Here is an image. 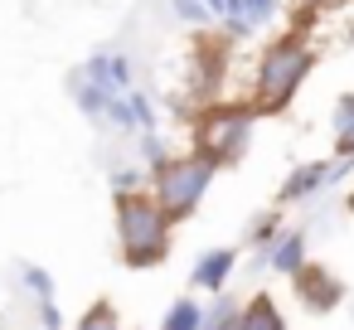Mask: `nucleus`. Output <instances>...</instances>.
I'll return each instance as SVG.
<instances>
[{"label":"nucleus","instance_id":"obj_1","mask_svg":"<svg viewBox=\"0 0 354 330\" xmlns=\"http://www.w3.org/2000/svg\"><path fill=\"white\" fill-rule=\"evenodd\" d=\"M310 68H315V49H310L306 30H291V35L272 39L257 59V73H252V107L257 112H281L301 93Z\"/></svg>","mask_w":354,"mask_h":330},{"label":"nucleus","instance_id":"obj_2","mask_svg":"<svg viewBox=\"0 0 354 330\" xmlns=\"http://www.w3.org/2000/svg\"><path fill=\"white\" fill-rule=\"evenodd\" d=\"M170 219L156 204L151 190H131L117 194V243H122V262L127 267H156L170 253Z\"/></svg>","mask_w":354,"mask_h":330},{"label":"nucleus","instance_id":"obj_3","mask_svg":"<svg viewBox=\"0 0 354 330\" xmlns=\"http://www.w3.org/2000/svg\"><path fill=\"white\" fill-rule=\"evenodd\" d=\"M257 107L252 102H209L199 117H194V146L204 161H214L218 170L223 165H238L252 146V127H257Z\"/></svg>","mask_w":354,"mask_h":330},{"label":"nucleus","instance_id":"obj_4","mask_svg":"<svg viewBox=\"0 0 354 330\" xmlns=\"http://www.w3.org/2000/svg\"><path fill=\"white\" fill-rule=\"evenodd\" d=\"M214 175H218L214 161H204L199 151H185V156H170L165 165L151 170V194H156V204L165 209L170 223H185V219L204 204Z\"/></svg>","mask_w":354,"mask_h":330},{"label":"nucleus","instance_id":"obj_5","mask_svg":"<svg viewBox=\"0 0 354 330\" xmlns=\"http://www.w3.org/2000/svg\"><path fill=\"white\" fill-rule=\"evenodd\" d=\"M354 170V161H310V165H296L286 180H281V199L286 204H296V199H306V194H315V190H330L339 175H349Z\"/></svg>","mask_w":354,"mask_h":330},{"label":"nucleus","instance_id":"obj_6","mask_svg":"<svg viewBox=\"0 0 354 330\" xmlns=\"http://www.w3.org/2000/svg\"><path fill=\"white\" fill-rule=\"evenodd\" d=\"M83 73H88L93 83H102L107 93H127V88H136V68H131V59H127L122 49H97V54L83 64Z\"/></svg>","mask_w":354,"mask_h":330},{"label":"nucleus","instance_id":"obj_7","mask_svg":"<svg viewBox=\"0 0 354 330\" xmlns=\"http://www.w3.org/2000/svg\"><path fill=\"white\" fill-rule=\"evenodd\" d=\"M291 277H296V296H301L310 311H335L339 296H344V286H339L325 267H301V272H291Z\"/></svg>","mask_w":354,"mask_h":330},{"label":"nucleus","instance_id":"obj_8","mask_svg":"<svg viewBox=\"0 0 354 330\" xmlns=\"http://www.w3.org/2000/svg\"><path fill=\"white\" fill-rule=\"evenodd\" d=\"M233 267H238V253H233V248H214V253H204V257L194 262L189 282L204 286V291H223L228 277H233Z\"/></svg>","mask_w":354,"mask_h":330},{"label":"nucleus","instance_id":"obj_9","mask_svg":"<svg viewBox=\"0 0 354 330\" xmlns=\"http://www.w3.org/2000/svg\"><path fill=\"white\" fill-rule=\"evenodd\" d=\"M277 10H281V0H238L233 15H228V30H233V35H252V30L272 25Z\"/></svg>","mask_w":354,"mask_h":330},{"label":"nucleus","instance_id":"obj_10","mask_svg":"<svg viewBox=\"0 0 354 330\" xmlns=\"http://www.w3.org/2000/svg\"><path fill=\"white\" fill-rule=\"evenodd\" d=\"M68 93H73V102H78V112H83V117H93V122H102V117H107V102H112V93H107L102 83H93L83 68L68 78Z\"/></svg>","mask_w":354,"mask_h":330},{"label":"nucleus","instance_id":"obj_11","mask_svg":"<svg viewBox=\"0 0 354 330\" xmlns=\"http://www.w3.org/2000/svg\"><path fill=\"white\" fill-rule=\"evenodd\" d=\"M233 330H286V320H281V311H277L267 296H252L248 311L233 315Z\"/></svg>","mask_w":354,"mask_h":330},{"label":"nucleus","instance_id":"obj_12","mask_svg":"<svg viewBox=\"0 0 354 330\" xmlns=\"http://www.w3.org/2000/svg\"><path fill=\"white\" fill-rule=\"evenodd\" d=\"M267 262H272L277 272H301V267H306V238H301V233H277Z\"/></svg>","mask_w":354,"mask_h":330},{"label":"nucleus","instance_id":"obj_13","mask_svg":"<svg viewBox=\"0 0 354 330\" xmlns=\"http://www.w3.org/2000/svg\"><path fill=\"white\" fill-rule=\"evenodd\" d=\"M335 156L339 161H354V93H344L335 102Z\"/></svg>","mask_w":354,"mask_h":330},{"label":"nucleus","instance_id":"obj_14","mask_svg":"<svg viewBox=\"0 0 354 330\" xmlns=\"http://www.w3.org/2000/svg\"><path fill=\"white\" fill-rule=\"evenodd\" d=\"M204 325V306L194 301V296H180L170 311H165V320H160V330H199Z\"/></svg>","mask_w":354,"mask_h":330},{"label":"nucleus","instance_id":"obj_15","mask_svg":"<svg viewBox=\"0 0 354 330\" xmlns=\"http://www.w3.org/2000/svg\"><path fill=\"white\" fill-rule=\"evenodd\" d=\"M15 272H20V282H25V291H30L35 301H54V277H49L44 267H35V262H20Z\"/></svg>","mask_w":354,"mask_h":330},{"label":"nucleus","instance_id":"obj_16","mask_svg":"<svg viewBox=\"0 0 354 330\" xmlns=\"http://www.w3.org/2000/svg\"><path fill=\"white\" fill-rule=\"evenodd\" d=\"M73 330H122V325H117L112 306H107V301H97V306H93V311H88V315H83Z\"/></svg>","mask_w":354,"mask_h":330},{"label":"nucleus","instance_id":"obj_17","mask_svg":"<svg viewBox=\"0 0 354 330\" xmlns=\"http://www.w3.org/2000/svg\"><path fill=\"white\" fill-rule=\"evenodd\" d=\"M146 185V175L136 170V165H122V170H112V190L117 194H131V190H141Z\"/></svg>","mask_w":354,"mask_h":330},{"label":"nucleus","instance_id":"obj_18","mask_svg":"<svg viewBox=\"0 0 354 330\" xmlns=\"http://www.w3.org/2000/svg\"><path fill=\"white\" fill-rule=\"evenodd\" d=\"M233 315H238V311H233V301H218V306L204 315V325H199V330H233Z\"/></svg>","mask_w":354,"mask_h":330},{"label":"nucleus","instance_id":"obj_19","mask_svg":"<svg viewBox=\"0 0 354 330\" xmlns=\"http://www.w3.org/2000/svg\"><path fill=\"white\" fill-rule=\"evenodd\" d=\"M277 233H281V219L262 214V219H257V228H252V248H267V243H272Z\"/></svg>","mask_w":354,"mask_h":330},{"label":"nucleus","instance_id":"obj_20","mask_svg":"<svg viewBox=\"0 0 354 330\" xmlns=\"http://www.w3.org/2000/svg\"><path fill=\"white\" fill-rule=\"evenodd\" d=\"M335 6H344V0H301V15H296L301 25H296V30H310L306 20H310V15H325V10H335Z\"/></svg>","mask_w":354,"mask_h":330},{"label":"nucleus","instance_id":"obj_21","mask_svg":"<svg viewBox=\"0 0 354 330\" xmlns=\"http://www.w3.org/2000/svg\"><path fill=\"white\" fill-rule=\"evenodd\" d=\"M35 306H39V325H44V330H64V315H59L54 301H35Z\"/></svg>","mask_w":354,"mask_h":330},{"label":"nucleus","instance_id":"obj_22","mask_svg":"<svg viewBox=\"0 0 354 330\" xmlns=\"http://www.w3.org/2000/svg\"><path fill=\"white\" fill-rule=\"evenodd\" d=\"M204 10H209V15L218 20V15H228V0H204Z\"/></svg>","mask_w":354,"mask_h":330},{"label":"nucleus","instance_id":"obj_23","mask_svg":"<svg viewBox=\"0 0 354 330\" xmlns=\"http://www.w3.org/2000/svg\"><path fill=\"white\" fill-rule=\"evenodd\" d=\"M233 6H238V0H228V15H233ZM228 15H223V20H228Z\"/></svg>","mask_w":354,"mask_h":330},{"label":"nucleus","instance_id":"obj_24","mask_svg":"<svg viewBox=\"0 0 354 330\" xmlns=\"http://www.w3.org/2000/svg\"><path fill=\"white\" fill-rule=\"evenodd\" d=\"M349 214H354V194H349Z\"/></svg>","mask_w":354,"mask_h":330}]
</instances>
